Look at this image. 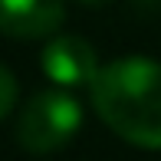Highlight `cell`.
Listing matches in <instances>:
<instances>
[{
    "instance_id": "obj_4",
    "label": "cell",
    "mask_w": 161,
    "mask_h": 161,
    "mask_svg": "<svg viewBox=\"0 0 161 161\" xmlns=\"http://www.w3.org/2000/svg\"><path fill=\"white\" fill-rule=\"evenodd\" d=\"M63 0H0V33L20 40H43L63 26Z\"/></svg>"
},
{
    "instance_id": "obj_1",
    "label": "cell",
    "mask_w": 161,
    "mask_h": 161,
    "mask_svg": "<svg viewBox=\"0 0 161 161\" xmlns=\"http://www.w3.org/2000/svg\"><path fill=\"white\" fill-rule=\"evenodd\" d=\"M89 89L99 119L119 138L145 151L161 148V63L148 56L112 59Z\"/></svg>"
},
{
    "instance_id": "obj_6",
    "label": "cell",
    "mask_w": 161,
    "mask_h": 161,
    "mask_svg": "<svg viewBox=\"0 0 161 161\" xmlns=\"http://www.w3.org/2000/svg\"><path fill=\"white\" fill-rule=\"evenodd\" d=\"M86 3H108V0H86Z\"/></svg>"
},
{
    "instance_id": "obj_2",
    "label": "cell",
    "mask_w": 161,
    "mask_h": 161,
    "mask_svg": "<svg viewBox=\"0 0 161 161\" xmlns=\"http://www.w3.org/2000/svg\"><path fill=\"white\" fill-rule=\"evenodd\" d=\"M82 125V105L66 89H43L23 105L17 122V142L30 155L59 151Z\"/></svg>"
},
{
    "instance_id": "obj_5",
    "label": "cell",
    "mask_w": 161,
    "mask_h": 161,
    "mask_svg": "<svg viewBox=\"0 0 161 161\" xmlns=\"http://www.w3.org/2000/svg\"><path fill=\"white\" fill-rule=\"evenodd\" d=\"M13 105H17V79L7 66H0V119H7Z\"/></svg>"
},
{
    "instance_id": "obj_3",
    "label": "cell",
    "mask_w": 161,
    "mask_h": 161,
    "mask_svg": "<svg viewBox=\"0 0 161 161\" xmlns=\"http://www.w3.org/2000/svg\"><path fill=\"white\" fill-rule=\"evenodd\" d=\"M40 66L46 72V79L56 82L59 89L92 86L102 69L92 43L82 36H53L40 53Z\"/></svg>"
}]
</instances>
